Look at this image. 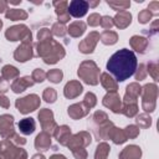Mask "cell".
I'll list each match as a JSON object with an SVG mask.
<instances>
[{
	"instance_id": "cell-8",
	"label": "cell",
	"mask_w": 159,
	"mask_h": 159,
	"mask_svg": "<svg viewBox=\"0 0 159 159\" xmlns=\"http://www.w3.org/2000/svg\"><path fill=\"white\" fill-rule=\"evenodd\" d=\"M103 104L108 108L112 109V112L114 113H118V112H122L120 111V101H119V97L117 96V93H109L104 97L103 99Z\"/></svg>"
},
{
	"instance_id": "cell-39",
	"label": "cell",
	"mask_w": 159,
	"mask_h": 159,
	"mask_svg": "<svg viewBox=\"0 0 159 159\" xmlns=\"http://www.w3.org/2000/svg\"><path fill=\"white\" fill-rule=\"evenodd\" d=\"M0 106H2L4 108H9L10 103H9V99L4 96H0Z\"/></svg>"
},
{
	"instance_id": "cell-29",
	"label": "cell",
	"mask_w": 159,
	"mask_h": 159,
	"mask_svg": "<svg viewBox=\"0 0 159 159\" xmlns=\"http://www.w3.org/2000/svg\"><path fill=\"white\" fill-rule=\"evenodd\" d=\"M137 123L140 127H149L152 124V118L148 117L147 114H140L137 117Z\"/></svg>"
},
{
	"instance_id": "cell-7",
	"label": "cell",
	"mask_w": 159,
	"mask_h": 159,
	"mask_svg": "<svg viewBox=\"0 0 159 159\" xmlns=\"http://www.w3.org/2000/svg\"><path fill=\"white\" fill-rule=\"evenodd\" d=\"M143 104H145L148 101L152 108H155V98H157V86L155 84H147L143 88Z\"/></svg>"
},
{
	"instance_id": "cell-11",
	"label": "cell",
	"mask_w": 159,
	"mask_h": 159,
	"mask_svg": "<svg viewBox=\"0 0 159 159\" xmlns=\"http://www.w3.org/2000/svg\"><path fill=\"white\" fill-rule=\"evenodd\" d=\"M130 21H132V15L128 12V11H119L118 14H117V16L114 17V24L119 27V29H124V27H127L129 24H130Z\"/></svg>"
},
{
	"instance_id": "cell-2",
	"label": "cell",
	"mask_w": 159,
	"mask_h": 159,
	"mask_svg": "<svg viewBox=\"0 0 159 159\" xmlns=\"http://www.w3.org/2000/svg\"><path fill=\"white\" fill-rule=\"evenodd\" d=\"M15 104H16V108H17L21 113L26 114V113H29V112L35 111V109L39 107V104H40V98H39L36 94H29V96H26V97H24V98H19Z\"/></svg>"
},
{
	"instance_id": "cell-27",
	"label": "cell",
	"mask_w": 159,
	"mask_h": 159,
	"mask_svg": "<svg viewBox=\"0 0 159 159\" xmlns=\"http://www.w3.org/2000/svg\"><path fill=\"white\" fill-rule=\"evenodd\" d=\"M43 99L48 103H53L56 99V92L53 88H46L43 92Z\"/></svg>"
},
{
	"instance_id": "cell-28",
	"label": "cell",
	"mask_w": 159,
	"mask_h": 159,
	"mask_svg": "<svg viewBox=\"0 0 159 159\" xmlns=\"http://www.w3.org/2000/svg\"><path fill=\"white\" fill-rule=\"evenodd\" d=\"M150 17H152L150 11H149L148 9H144V10H142V11L139 12V15H138V21H139L140 24H147V22H149Z\"/></svg>"
},
{
	"instance_id": "cell-35",
	"label": "cell",
	"mask_w": 159,
	"mask_h": 159,
	"mask_svg": "<svg viewBox=\"0 0 159 159\" xmlns=\"http://www.w3.org/2000/svg\"><path fill=\"white\" fill-rule=\"evenodd\" d=\"M99 21H101V16H99L98 14H92V15H89V17H88V24H89L91 26H97V25H99Z\"/></svg>"
},
{
	"instance_id": "cell-42",
	"label": "cell",
	"mask_w": 159,
	"mask_h": 159,
	"mask_svg": "<svg viewBox=\"0 0 159 159\" xmlns=\"http://www.w3.org/2000/svg\"><path fill=\"white\" fill-rule=\"evenodd\" d=\"M50 159H66L63 155H60V154H56V155H52Z\"/></svg>"
},
{
	"instance_id": "cell-13",
	"label": "cell",
	"mask_w": 159,
	"mask_h": 159,
	"mask_svg": "<svg viewBox=\"0 0 159 159\" xmlns=\"http://www.w3.org/2000/svg\"><path fill=\"white\" fill-rule=\"evenodd\" d=\"M19 129L22 134L29 135L35 130V120L32 118H24L19 122Z\"/></svg>"
},
{
	"instance_id": "cell-33",
	"label": "cell",
	"mask_w": 159,
	"mask_h": 159,
	"mask_svg": "<svg viewBox=\"0 0 159 159\" xmlns=\"http://www.w3.org/2000/svg\"><path fill=\"white\" fill-rule=\"evenodd\" d=\"M52 32L55 35H57V36H63L66 34V29H65V26L62 24H55L52 26Z\"/></svg>"
},
{
	"instance_id": "cell-18",
	"label": "cell",
	"mask_w": 159,
	"mask_h": 159,
	"mask_svg": "<svg viewBox=\"0 0 159 159\" xmlns=\"http://www.w3.org/2000/svg\"><path fill=\"white\" fill-rule=\"evenodd\" d=\"M130 45H132L133 48H135V51L143 53V52L145 51V47H147V45H148V41H147V39H144V37L133 36V37L130 39Z\"/></svg>"
},
{
	"instance_id": "cell-6",
	"label": "cell",
	"mask_w": 159,
	"mask_h": 159,
	"mask_svg": "<svg viewBox=\"0 0 159 159\" xmlns=\"http://www.w3.org/2000/svg\"><path fill=\"white\" fill-rule=\"evenodd\" d=\"M30 45H31V41H24V43L21 46L17 47L16 52H15V58L16 61L19 62H25L27 61L32 55H31V48H30Z\"/></svg>"
},
{
	"instance_id": "cell-1",
	"label": "cell",
	"mask_w": 159,
	"mask_h": 159,
	"mask_svg": "<svg viewBox=\"0 0 159 159\" xmlns=\"http://www.w3.org/2000/svg\"><path fill=\"white\" fill-rule=\"evenodd\" d=\"M137 65L138 61L134 52L128 48H122L109 57L107 70L116 77L118 82H123L134 75L137 71Z\"/></svg>"
},
{
	"instance_id": "cell-23",
	"label": "cell",
	"mask_w": 159,
	"mask_h": 159,
	"mask_svg": "<svg viewBox=\"0 0 159 159\" xmlns=\"http://www.w3.org/2000/svg\"><path fill=\"white\" fill-rule=\"evenodd\" d=\"M109 152V147L106 143H102L97 147V152H96V159H106L107 154Z\"/></svg>"
},
{
	"instance_id": "cell-37",
	"label": "cell",
	"mask_w": 159,
	"mask_h": 159,
	"mask_svg": "<svg viewBox=\"0 0 159 159\" xmlns=\"http://www.w3.org/2000/svg\"><path fill=\"white\" fill-rule=\"evenodd\" d=\"M150 70V72H152V76H153V78L157 81V78H158V76H157V63L155 62H152V63H149L148 65V71Z\"/></svg>"
},
{
	"instance_id": "cell-15",
	"label": "cell",
	"mask_w": 159,
	"mask_h": 159,
	"mask_svg": "<svg viewBox=\"0 0 159 159\" xmlns=\"http://www.w3.org/2000/svg\"><path fill=\"white\" fill-rule=\"evenodd\" d=\"M32 78H30V77H24V78H19V80H16L14 83H12V91L15 92V93H20V92H22V91H25L29 86H32V81H31Z\"/></svg>"
},
{
	"instance_id": "cell-19",
	"label": "cell",
	"mask_w": 159,
	"mask_h": 159,
	"mask_svg": "<svg viewBox=\"0 0 159 159\" xmlns=\"http://www.w3.org/2000/svg\"><path fill=\"white\" fill-rule=\"evenodd\" d=\"M5 16L10 20H25L27 17V14L24 10H19V9H7V11L5 12Z\"/></svg>"
},
{
	"instance_id": "cell-36",
	"label": "cell",
	"mask_w": 159,
	"mask_h": 159,
	"mask_svg": "<svg viewBox=\"0 0 159 159\" xmlns=\"http://www.w3.org/2000/svg\"><path fill=\"white\" fill-rule=\"evenodd\" d=\"M148 10L150 11L152 15H158V10H159V2L158 1H153L149 4Z\"/></svg>"
},
{
	"instance_id": "cell-43",
	"label": "cell",
	"mask_w": 159,
	"mask_h": 159,
	"mask_svg": "<svg viewBox=\"0 0 159 159\" xmlns=\"http://www.w3.org/2000/svg\"><path fill=\"white\" fill-rule=\"evenodd\" d=\"M32 159H45V158H43V155H39V154H37V155L32 157Z\"/></svg>"
},
{
	"instance_id": "cell-3",
	"label": "cell",
	"mask_w": 159,
	"mask_h": 159,
	"mask_svg": "<svg viewBox=\"0 0 159 159\" xmlns=\"http://www.w3.org/2000/svg\"><path fill=\"white\" fill-rule=\"evenodd\" d=\"M5 36L7 37L9 41H17L20 39H22L24 41H31V32L24 25L9 27Z\"/></svg>"
},
{
	"instance_id": "cell-31",
	"label": "cell",
	"mask_w": 159,
	"mask_h": 159,
	"mask_svg": "<svg viewBox=\"0 0 159 159\" xmlns=\"http://www.w3.org/2000/svg\"><path fill=\"white\" fill-rule=\"evenodd\" d=\"M45 77H46V73H45L42 70H40V68L35 70L34 73H32V80H34L35 82H42V81L45 80Z\"/></svg>"
},
{
	"instance_id": "cell-30",
	"label": "cell",
	"mask_w": 159,
	"mask_h": 159,
	"mask_svg": "<svg viewBox=\"0 0 159 159\" xmlns=\"http://www.w3.org/2000/svg\"><path fill=\"white\" fill-rule=\"evenodd\" d=\"M99 24H101V26L103 27V29H106V31L108 30V29H111L112 26H113V19L112 17H109V16H103L102 17V20L99 21Z\"/></svg>"
},
{
	"instance_id": "cell-32",
	"label": "cell",
	"mask_w": 159,
	"mask_h": 159,
	"mask_svg": "<svg viewBox=\"0 0 159 159\" xmlns=\"http://www.w3.org/2000/svg\"><path fill=\"white\" fill-rule=\"evenodd\" d=\"M124 133H125L127 138H128V137H130V138H135V137L138 135V133H139V129H138L135 125H128V127L125 128Z\"/></svg>"
},
{
	"instance_id": "cell-40",
	"label": "cell",
	"mask_w": 159,
	"mask_h": 159,
	"mask_svg": "<svg viewBox=\"0 0 159 159\" xmlns=\"http://www.w3.org/2000/svg\"><path fill=\"white\" fill-rule=\"evenodd\" d=\"M139 70H140V73L137 72V76H135V78H137L138 81H140V80H143V78L145 77V73H144V71H143V70H144V66H143V65L139 66Z\"/></svg>"
},
{
	"instance_id": "cell-25",
	"label": "cell",
	"mask_w": 159,
	"mask_h": 159,
	"mask_svg": "<svg viewBox=\"0 0 159 159\" xmlns=\"http://www.w3.org/2000/svg\"><path fill=\"white\" fill-rule=\"evenodd\" d=\"M17 73H19V71L14 66H5L2 68V76L5 78H12V77L17 76Z\"/></svg>"
},
{
	"instance_id": "cell-38",
	"label": "cell",
	"mask_w": 159,
	"mask_h": 159,
	"mask_svg": "<svg viewBox=\"0 0 159 159\" xmlns=\"http://www.w3.org/2000/svg\"><path fill=\"white\" fill-rule=\"evenodd\" d=\"M7 88H9V82L5 81L4 78H0V92H5L7 91Z\"/></svg>"
},
{
	"instance_id": "cell-9",
	"label": "cell",
	"mask_w": 159,
	"mask_h": 159,
	"mask_svg": "<svg viewBox=\"0 0 159 159\" xmlns=\"http://www.w3.org/2000/svg\"><path fill=\"white\" fill-rule=\"evenodd\" d=\"M53 5L56 6V14L58 15V21H61V24L67 22L70 20V15H68V11H67L68 2H66V1H61V2L55 1Z\"/></svg>"
},
{
	"instance_id": "cell-44",
	"label": "cell",
	"mask_w": 159,
	"mask_h": 159,
	"mask_svg": "<svg viewBox=\"0 0 159 159\" xmlns=\"http://www.w3.org/2000/svg\"><path fill=\"white\" fill-rule=\"evenodd\" d=\"M1 26H2V21L0 20V29H1Z\"/></svg>"
},
{
	"instance_id": "cell-10",
	"label": "cell",
	"mask_w": 159,
	"mask_h": 159,
	"mask_svg": "<svg viewBox=\"0 0 159 159\" xmlns=\"http://www.w3.org/2000/svg\"><path fill=\"white\" fill-rule=\"evenodd\" d=\"M142 155V150L137 145L127 147L119 155V159H139Z\"/></svg>"
},
{
	"instance_id": "cell-14",
	"label": "cell",
	"mask_w": 159,
	"mask_h": 159,
	"mask_svg": "<svg viewBox=\"0 0 159 159\" xmlns=\"http://www.w3.org/2000/svg\"><path fill=\"white\" fill-rule=\"evenodd\" d=\"M55 135L57 138V140L62 144V145H67L68 140H70V135H71V130L67 125H62L60 128H57V130L55 132Z\"/></svg>"
},
{
	"instance_id": "cell-24",
	"label": "cell",
	"mask_w": 159,
	"mask_h": 159,
	"mask_svg": "<svg viewBox=\"0 0 159 159\" xmlns=\"http://www.w3.org/2000/svg\"><path fill=\"white\" fill-rule=\"evenodd\" d=\"M47 77H48V80L51 82L58 83L61 81V78H62V71L61 70H52V71H50L47 73Z\"/></svg>"
},
{
	"instance_id": "cell-12",
	"label": "cell",
	"mask_w": 159,
	"mask_h": 159,
	"mask_svg": "<svg viewBox=\"0 0 159 159\" xmlns=\"http://www.w3.org/2000/svg\"><path fill=\"white\" fill-rule=\"evenodd\" d=\"M82 89L83 88H82V86L78 82H75V81L68 82L66 84V87H65V96L67 98H73V97L78 96L82 92Z\"/></svg>"
},
{
	"instance_id": "cell-20",
	"label": "cell",
	"mask_w": 159,
	"mask_h": 159,
	"mask_svg": "<svg viewBox=\"0 0 159 159\" xmlns=\"http://www.w3.org/2000/svg\"><path fill=\"white\" fill-rule=\"evenodd\" d=\"M84 30H86V25H84V22H82V21H76V22L71 24L70 27H68V32H70L73 37H77V36H80V35H82V34L84 32Z\"/></svg>"
},
{
	"instance_id": "cell-16",
	"label": "cell",
	"mask_w": 159,
	"mask_h": 159,
	"mask_svg": "<svg viewBox=\"0 0 159 159\" xmlns=\"http://www.w3.org/2000/svg\"><path fill=\"white\" fill-rule=\"evenodd\" d=\"M12 122H14L12 116H1L0 117V134L2 137L5 134V130H7L12 134Z\"/></svg>"
},
{
	"instance_id": "cell-41",
	"label": "cell",
	"mask_w": 159,
	"mask_h": 159,
	"mask_svg": "<svg viewBox=\"0 0 159 159\" xmlns=\"http://www.w3.org/2000/svg\"><path fill=\"white\" fill-rule=\"evenodd\" d=\"M6 5H7V2H5V1H0V12H2V11L5 10Z\"/></svg>"
},
{
	"instance_id": "cell-4",
	"label": "cell",
	"mask_w": 159,
	"mask_h": 159,
	"mask_svg": "<svg viewBox=\"0 0 159 159\" xmlns=\"http://www.w3.org/2000/svg\"><path fill=\"white\" fill-rule=\"evenodd\" d=\"M87 10H88V2L83 1V0H73L67 6L68 15H71L73 17H82V16H84Z\"/></svg>"
},
{
	"instance_id": "cell-34",
	"label": "cell",
	"mask_w": 159,
	"mask_h": 159,
	"mask_svg": "<svg viewBox=\"0 0 159 159\" xmlns=\"http://www.w3.org/2000/svg\"><path fill=\"white\" fill-rule=\"evenodd\" d=\"M84 104H87L88 108L93 107V106L96 104V96H94L93 93L88 92V93L86 94V97H84Z\"/></svg>"
},
{
	"instance_id": "cell-26",
	"label": "cell",
	"mask_w": 159,
	"mask_h": 159,
	"mask_svg": "<svg viewBox=\"0 0 159 159\" xmlns=\"http://www.w3.org/2000/svg\"><path fill=\"white\" fill-rule=\"evenodd\" d=\"M107 4L109 6H112L114 10H120V11H124L127 7H129L130 2L129 1H120V2H114V1H107Z\"/></svg>"
},
{
	"instance_id": "cell-17",
	"label": "cell",
	"mask_w": 159,
	"mask_h": 159,
	"mask_svg": "<svg viewBox=\"0 0 159 159\" xmlns=\"http://www.w3.org/2000/svg\"><path fill=\"white\" fill-rule=\"evenodd\" d=\"M51 145V140H50V137L46 134V133H41L36 137V140H35V147L39 149V150H47V148Z\"/></svg>"
},
{
	"instance_id": "cell-21",
	"label": "cell",
	"mask_w": 159,
	"mask_h": 159,
	"mask_svg": "<svg viewBox=\"0 0 159 159\" xmlns=\"http://www.w3.org/2000/svg\"><path fill=\"white\" fill-rule=\"evenodd\" d=\"M102 84L104 86V88L107 91H113L116 92L117 91V83L113 81L112 77H109L107 73H103L102 75Z\"/></svg>"
},
{
	"instance_id": "cell-22",
	"label": "cell",
	"mask_w": 159,
	"mask_h": 159,
	"mask_svg": "<svg viewBox=\"0 0 159 159\" xmlns=\"http://www.w3.org/2000/svg\"><path fill=\"white\" fill-rule=\"evenodd\" d=\"M101 39H102V42L103 43H106V45H113V43L117 42V34L113 32V31H111V30H107V31H104L102 34Z\"/></svg>"
},
{
	"instance_id": "cell-5",
	"label": "cell",
	"mask_w": 159,
	"mask_h": 159,
	"mask_svg": "<svg viewBox=\"0 0 159 159\" xmlns=\"http://www.w3.org/2000/svg\"><path fill=\"white\" fill-rule=\"evenodd\" d=\"M99 37V35L97 32H91L84 40L83 42L80 43V51L83 52V53H89L93 51L94 46H96V42H97V39Z\"/></svg>"
}]
</instances>
